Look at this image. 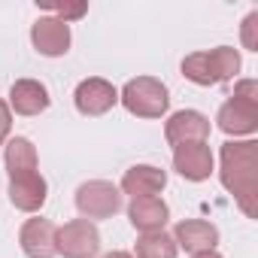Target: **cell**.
Instances as JSON below:
<instances>
[{
	"label": "cell",
	"mask_w": 258,
	"mask_h": 258,
	"mask_svg": "<svg viewBox=\"0 0 258 258\" xmlns=\"http://www.w3.org/2000/svg\"><path fill=\"white\" fill-rule=\"evenodd\" d=\"M222 167L219 179L234 195L240 210L252 219L255 216V167H258V143L255 140H228L219 152Z\"/></svg>",
	"instance_id": "obj_1"
},
{
	"label": "cell",
	"mask_w": 258,
	"mask_h": 258,
	"mask_svg": "<svg viewBox=\"0 0 258 258\" xmlns=\"http://www.w3.org/2000/svg\"><path fill=\"white\" fill-rule=\"evenodd\" d=\"M240 73V55L231 46H216L210 52H191L182 58V76L195 85H222Z\"/></svg>",
	"instance_id": "obj_2"
},
{
	"label": "cell",
	"mask_w": 258,
	"mask_h": 258,
	"mask_svg": "<svg viewBox=\"0 0 258 258\" xmlns=\"http://www.w3.org/2000/svg\"><path fill=\"white\" fill-rule=\"evenodd\" d=\"M118 100L137 118H161L167 112V106H170V91L155 76H137L121 88Z\"/></svg>",
	"instance_id": "obj_3"
},
{
	"label": "cell",
	"mask_w": 258,
	"mask_h": 258,
	"mask_svg": "<svg viewBox=\"0 0 258 258\" xmlns=\"http://www.w3.org/2000/svg\"><path fill=\"white\" fill-rule=\"evenodd\" d=\"M76 210L88 222H94V219H112L121 210V191H118V185H112L106 179L82 182L76 188Z\"/></svg>",
	"instance_id": "obj_4"
},
{
	"label": "cell",
	"mask_w": 258,
	"mask_h": 258,
	"mask_svg": "<svg viewBox=\"0 0 258 258\" xmlns=\"http://www.w3.org/2000/svg\"><path fill=\"white\" fill-rule=\"evenodd\" d=\"M55 252L64 258H94L100 252V231L88 219H73L58 228Z\"/></svg>",
	"instance_id": "obj_5"
},
{
	"label": "cell",
	"mask_w": 258,
	"mask_h": 258,
	"mask_svg": "<svg viewBox=\"0 0 258 258\" xmlns=\"http://www.w3.org/2000/svg\"><path fill=\"white\" fill-rule=\"evenodd\" d=\"M219 131H225L228 137H249L258 131V100H243V97H228L219 106L216 115Z\"/></svg>",
	"instance_id": "obj_6"
},
{
	"label": "cell",
	"mask_w": 258,
	"mask_h": 258,
	"mask_svg": "<svg viewBox=\"0 0 258 258\" xmlns=\"http://www.w3.org/2000/svg\"><path fill=\"white\" fill-rule=\"evenodd\" d=\"M164 140L176 149L185 143H207L210 140V118L198 109H179L164 124Z\"/></svg>",
	"instance_id": "obj_7"
},
{
	"label": "cell",
	"mask_w": 258,
	"mask_h": 258,
	"mask_svg": "<svg viewBox=\"0 0 258 258\" xmlns=\"http://www.w3.org/2000/svg\"><path fill=\"white\" fill-rule=\"evenodd\" d=\"M70 25L55 16H40L31 28V43L46 58H61L70 52Z\"/></svg>",
	"instance_id": "obj_8"
},
{
	"label": "cell",
	"mask_w": 258,
	"mask_h": 258,
	"mask_svg": "<svg viewBox=\"0 0 258 258\" xmlns=\"http://www.w3.org/2000/svg\"><path fill=\"white\" fill-rule=\"evenodd\" d=\"M73 103H76V109L82 115H103L118 103V91H115L112 82H106L100 76H91V79H82L76 85Z\"/></svg>",
	"instance_id": "obj_9"
},
{
	"label": "cell",
	"mask_w": 258,
	"mask_h": 258,
	"mask_svg": "<svg viewBox=\"0 0 258 258\" xmlns=\"http://www.w3.org/2000/svg\"><path fill=\"white\" fill-rule=\"evenodd\" d=\"M213 152L207 143H185L173 149V170L188 182H204L213 176Z\"/></svg>",
	"instance_id": "obj_10"
},
{
	"label": "cell",
	"mask_w": 258,
	"mask_h": 258,
	"mask_svg": "<svg viewBox=\"0 0 258 258\" xmlns=\"http://www.w3.org/2000/svg\"><path fill=\"white\" fill-rule=\"evenodd\" d=\"M170 237H173L176 249H185L188 255L210 252V249L219 246V228L213 222H204V219H182V222H176Z\"/></svg>",
	"instance_id": "obj_11"
},
{
	"label": "cell",
	"mask_w": 258,
	"mask_h": 258,
	"mask_svg": "<svg viewBox=\"0 0 258 258\" xmlns=\"http://www.w3.org/2000/svg\"><path fill=\"white\" fill-rule=\"evenodd\" d=\"M164 185H167V173L161 167L134 164V167L124 170L118 191L121 195H131V201H137V198H158L164 191Z\"/></svg>",
	"instance_id": "obj_12"
},
{
	"label": "cell",
	"mask_w": 258,
	"mask_h": 258,
	"mask_svg": "<svg viewBox=\"0 0 258 258\" xmlns=\"http://www.w3.org/2000/svg\"><path fill=\"white\" fill-rule=\"evenodd\" d=\"M49 198V185L46 179L34 170V173H19V176H10V201L16 210L22 213H37L43 210Z\"/></svg>",
	"instance_id": "obj_13"
},
{
	"label": "cell",
	"mask_w": 258,
	"mask_h": 258,
	"mask_svg": "<svg viewBox=\"0 0 258 258\" xmlns=\"http://www.w3.org/2000/svg\"><path fill=\"white\" fill-rule=\"evenodd\" d=\"M55 234L58 228L49 222V219H28L19 231V243H22V252L28 258H55Z\"/></svg>",
	"instance_id": "obj_14"
},
{
	"label": "cell",
	"mask_w": 258,
	"mask_h": 258,
	"mask_svg": "<svg viewBox=\"0 0 258 258\" xmlns=\"http://www.w3.org/2000/svg\"><path fill=\"white\" fill-rule=\"evenodd\" d=\"M49 88L37 79H16L10 85V109H16L19 115H40L49 109Z\"/></svg>",
	"instance_id": "obj_15"
},
{
	"label": "cell",
	"mask_w": 258,
	"mask_h": 258,
	"mask_svg": "<svg viewBox=\"0 0 258 258\" xmlns=\"http://www.w3.org/2000/svg\"><path fill=\"white\" fill-rule=\"evenodd\" d=\"M127 219L140 234H155V231H164L170 210L161 198H137L127 204Z\"/></svg>",
	"instance_id": "obj_16"
},
{
	"label": "cell",
	"mask_w": 258,
	"mask_h": 258,
	"mask_svg": "<svg viewBox=\"0 0 258 258\" xmlns=\"http://www.w3.org/2000/svg\"><path fill=\"white\" fill-rule=\"evenodd\" d=\"M4 164H7V173H10V176L34 173L37 164H40V158H37V146H34L28 137H13V140L7 143Z\"/></svg>",
	"instance_id": "obj_17"
},
{
	"label": "cell",
	"mask_w": 258,
	"mask_h": 258,
	"mask_svg": "<svg viewBox=\"0 0 258 258\" xmlns=\"http://www.w3.org/2000/svg\"><path fill=\"white\" fill-rule=\"evenodd\" d=\"M134 252H137V258H176L179 255V249H176V243H173V237L167 231L140 234Z\"/></svg>",
	"instance_id": "obj_18"
},
{
	"label": "cell",
	"mask_w": 258,
	"mask_h": 258,
	"mask_svg": "<svg viewBox=\"0 0 258 258\" xmlns=\"http://www.w3.org/2000/svg\"><path fill=\"white\" fill-rule=\"evenodd\" d=\"M240 40H243V49L249 52H258V13H249L240 25Z\"/></svg>",
	"instance_id": "obj_19"
},
{
	"label": "cell",
	"mask_w": 258,
	"mask_h": 258,
	"mask_svg": "<svg viewBox=\"0 0 258 258\" xmlns=\"http://www.w3.org/2000/svg\"><path fill=\"white\" fill-rule=\"evenodd\" d=\"M10 127H13V109H10V103H7V100H0V146L7 143Z\"/></svg>",
	"instance_id": "obj_20"
},
{
	"label": "cell",
	"mask_w": 258,
	"mask_h": 258,
	"mask_svg": "<svg viewBox=\"0 0 258 258\" xmlns=\"http://www.w3.org/2000/svg\"><path fill=\"white\" fill-rule=\"evenodd\" d=\"M234 97H243V100H258V82L255 79H240L234 85Z\"/></svg>",
	"instance_id": "obj_21"
},
{
	"label": "cell",
	"mask_w": 258,
	"mask_h": 258,
	"mask_svg": "<svg viewBox=\"0 0 258 258\" xmlns=\"http://www.w3.org/2000/svg\"><path fill=\"white\" fill-rule=\"evenodd\" d=\"M191 258H222L216 249H210V252H198V255H191Z\"/></svg>",
	"instance_id": "obj_22"
},
{
	"label": "cell",
	"mask_w": 258,
	"mask_h": 258,
	"mask_svg": "<svg viewBox=\"0 0 258 258\" xmlns=\"http://www.w3.org/2000/svg\"><path fill=\"white\" fill-rule=\"evenodd\" d=\"M103 258H134V255H127V252H109V255H103Z\"/></svg>",
	"instance_id": "obj_23"
}]
</instances>
